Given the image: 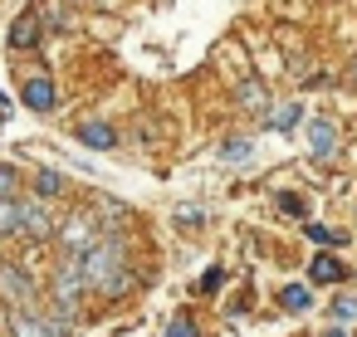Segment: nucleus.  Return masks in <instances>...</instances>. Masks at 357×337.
Returning <instances> with one entry per match:
<instances>
[{
    "label": "nucleus",
    "instance_id": "obj_12",
    "mask_svg": "<svg viewBox=\"0 0 357 337\" xmlns=\"http://www.w3.org/2000/svg\"><path fill=\"white\" fill-rule=\"evenodd\" d=\"M303 230H308V240H313L318 249H323V244H328V249H342V244H347V235L333 230V225H303Z\"/></svg>",
    "mask_w": 357,
    "mask_h": 337
},
{
    "label": "nucleus",
    "instance_id": "obj_21",
    "mask_svg": "<svg viewBox=\"0 0 357 337\" xmlns=\"http://www.w3.org/2000/svg\"><path fill=\"white\" fill-rule=\"evenodd\" d=\"M333 318H337V322L357 318V298H337V303H333Z\"/></svg>",
    "mask_w": 357,
    "mask_h": 337
},
{
    "label": "nucleus",
    "instance_id": "obj_1",
    "mask_svg": "<svg viewBox=\"0 0 357 337\" xmlns=\"http://www.w3.org/2000/svg\"><path fill=\"white\" fill-rule=\"evenodd\" d=\"M79 269H84V283H89V288H98V293H123V288L132 283L123 235H103L89 254H79Z\"/></svg>",
    "mask_w": 357,
    "mask_h": 337
},
{
    "label": "nucleus",
    "instance_id": "obj_17",
    "mask_svg": "<svg viewBox=\"0 0 357 337\" xmlns=\"http://www.w3.org/2000/svg\"><path fill=\"white\" fill-rule=\"evenodd\" d=\"M162 337H196V327H191V318H186V313H176V318L167 322V332H162Z\"/></svg>",
    "mask_w": 357,
    "mask_h": 337
},
{
    "label": "nucleus",
    "instance_id": "obj_10",
    "mask_svg": "<svg viewBox=\"0 0 357 337\" xmlns=\"http://www.w3.org/2000/svg\"><path fill=\"white\" fill-rule=\"evenodd\" d=\"M279 303H284V313H294V318H298V313H308V308H313V293H308L303 283H289V288H279Z\"/></svg>",
    "mask_w": 357,
    "mask_h": 337
},
{
    "label": "nucleus",
    "instance_id": "obj_7",
    "mask_svg": "<svg viewBox=\"0 0 357 337\" xmlns=\"http://www.w3.org/2000/svg\"><path fill=\"white\" fill-rule=\"evenodd\" d=\"M20 98H25V108H30V113H50V108L59 103V93H54V84H50V79H30V84L20 88Z\"/></svg>",
    "mask_w": 357,
    "mask_h": 337
},
{
    "label": "nucleus",
    "instance_id": "obj_19",
    "mask_svg": "<svg viewBox=\"0 0 357 337\" xmlns=\"http://www.w3.org/2000/svg\"><path fill=\"white\" fill-rule=\"evenodd\" d=\"M250 147H255L250 137H245V142L235 137V142H225V152H220V157H225V162H240V157H250Z\"/></svg>",
    "mask_w": 357,
    "mask_h": 337
},
{
    "label": "nucleus",
    "instance_id": "obj_15",
    "mask_svg": "<svg viewBox=\"0 0 357 337\" xmlns=\"http://www.w3.org/2000/svg\"><path fill=\"white\" fill-rule=\"evenodd\" d=\"M59 186H64V176H59V171H40V176H35V196H40V201H54V196H59Z\"/></svg>",
    "mask_w": 357,
    "mask_h": 337
},
{
    "label": "nucleus",
    "instance_id": "obj_6",
    "mask_svg": "<svg viewBox=\"0 0 357 337\" xmlns=\"http://www.w3.org/2000/svg\"><path fill=\"white\" fill-rule=\"evenodd\" d=\"M308 279H313V283H342V279H347V264H342L337 254H323V249H318V254L308 259Z\"/></svg>",
    "mask_w": 357,
    "mask_h": 337
},
{
    "label": "nucleus",
    "instance_id": "obj_5",
    "mask_svg": "<svg viewBox=\"0 0 357 337\" xmlns=\"http://www.w3.org/2000/svg\"><path fill=\"white\" fill-rule=\"evenodd\" d=\"M308 152H313L318 162H333V152H337V123L313 118V123H308Z\"/></svg>",
    "mask_w": 357,
    "mask_h": 337
},
{
    "label": "nucleus",
    "instance_id": "obj_13",
    "mask_svg": "<svg viewBox=\"0 0 357 337\" xmlns=\"http://www.w3.org/2000/svg\"><path fill=\"white\" fill-rule=\"evenodd\" d=\"M0 235H20V201L15 196L0 201Z\"/></svg>",
    "mask_w": 357,
    "mask_h": 337
},
{
    "label": "nucleus",
    "instance_id": "obj_24",
    "mask_svg": "<svg viewBox=\"0 0 357 337\" xmlns=\"http://www.w3.org/2000/svg\"><path fill=\"white\" fill-rule=\"evenodd\" d=\"M323 337H347V332H342V327H328V332H323Z\"/></svg>",
    "mask_w": 357,
    "mask_h": 337
},
{
    "label": "nucleus",
    "instance_id": "obj_14",
    "mask_svg": "<svg viewBox=\"0 0 357 337\" xmlns=\"http://www.w3.org/2000/svg\"><path fill=\"white\" fill-rule=\"evenodd\" d=\"M298 118H303V108L298 103H284L279 113H269V127L274 132H289V127H298Z\"/></svg>",
    "mask_w": 357,
    "mask_h": 337
},
{
    "label": "nucleus",
    "instance_id": "obj_8",
    "mask_svg": "<svg viewBox=\"0 0 357 337\" xmlns=\"http://www.w3.org/2000/svg\"><path fill=\"white\" fill-rule=\"evenodd\" d=\"M79 142H84V147H93V152H108V147H118V132H113L108 123H98V118H93V123H79Z\"/></svg>",
    "mask_w": 357,
    "mask_h": 337
},
{
    "label": "nucleus",
    "instance_id": "obj_16",
    "mask_svg": "<svg viewBox=\"0 0 357 337\" xmlns=\"http://www.w3.org/2000/svg\"><path fill=\"white\" fill-rule=\"evenodd\" d=\"M240 98H245V103H250V113H264V88H259V84H255V79H250V84H245V88H240Z\"/></svg>",
    "mask_w": 357,
    "mask_h": 337
},
{
    "label": "nucleus",
    "instance_id": "obj_22",
    "mask_svg": "<svg viewBox=\"0 0 357 337\" xmlns=\"http://www.w3.org/2000/svg\"><path fill=\"white\" fill-rule=\"evenodd\" d=\"M220 283H225V274H220V269H211V274H206V279H201V293H215V288H220Z\"/></svg>",
    "mask_w": 357,
    "mask_h": 337
},
{
    "label": "nucleus",
    "instance_id": "obj_18",
    "mask_svg": "<svg viewBox=\"0 0 357 337\" xmlns=\"http://www.w3.org/2000/svg\"><path fill=\"white\" fill-rule=\"evenodd\" d=\"M15 166H6V162H0V201H6V196H15Z\"/></svg>",
    "mask_w": 357,
    "mask_h": 337
},
{
    "label": "nucleus",
    "instance_id": "obj_4",
    "mask_svg": "<svg viewBox=\"0 0 357 337\" xmlns=\"http://www.w3.org/2000/svg\"><path fill=\"white\" fill-rule=\"evenodd\" d=\"M59 225H54V215H50V205L35 196V201H20V235L25 240H50Z\"/></svg>",
    "mask_w": 357,
    "mask_h": 337
},
{
    "label": "nucleus",
    "instance_id": "obj_9",
    "mask_svg": "<svg viewBox=\"0 0 357 337\" xmlns=\"http://www.w3.org/2000/svg\"><path fill=\"white\" fill-rule=\"evenodd\" d=\"M35 45H40V20H35V10H25L10 25V49H35Z\"/></svg>",
    "mask_w": 357,
    "mask_h": 337
},
{
    "label": "nucleus",
    "instance_id": "obj_23",
    "mask_svg": "<svg viewBox=\"0 0 357 337\" xmlns=\"http://www.w3.org/2000/svg\"><path fill=\"white\" fill-rule=\"evenodd\" d=\"M279 205H284L289 215H303V196H279Z\"/></svg>",
    "mask_w": 357,
    "mask_h": 337
},
{
    "label": "nucleus",
    "instance_id": "obj_20",
    "mask_svg": "<svg viewBox=\"0 0 357 337\" xmlns=\"http://www.w3.org/2000/svg\"><path fill=\"white\" fill-rule=\"evenodd\" d=\"M201 220H206V210H191V205H186V210H176V225H181V230H196Z\"/></svg>",
    "mask_w": 357,
    "mask_h": 337
},
{
    "label": "nucleus",
    "instance_id": "obj_11",
    "mask_svg": "<svg viewBox=\"0 0 357 337\" xmlns=\"http://www.w3.org/2000/svg\"><path fill=\"white\" fill-rule=\"evenodd\" d=\"M35 20H40L45 30H50V25H54V30H64V25H69V15H64L59 0H35Z\"/></svg>",
    "mask_w": 357,
    "mask_h": 337
},
{
    "label": "nucleus",
    "instance_id": "obj_2",
    "mask_svg": "<svg viewBox=\"0 0 357 337\" xmlns=\"http://www.w3.org/2000/svg\"><path fill=\"white\" fill-rule=\"evenodd\" d=\"M54 240H59L69 254H89V249L103 240V225H98L93 215H69V220L54 230Z\"/></svg>",
    "mask_w": 357,
    "mask_h": 337
},
{
    "label": "nucleus",
    "instance_id": "obj_3",
    "mask_svg": "<svg viewBox=\"0 0 357 337\" xmlns=\"http://www.w3.org/2000/svg\"><path fill=\"white\" fill-rule=\"evenodd\" d=\"M0 303H10L15 313L20 308H35V283L20 264H0Z\"/></svg>",
    "mask_w": 357,
    "mask_h": 337
}]
</instances>
